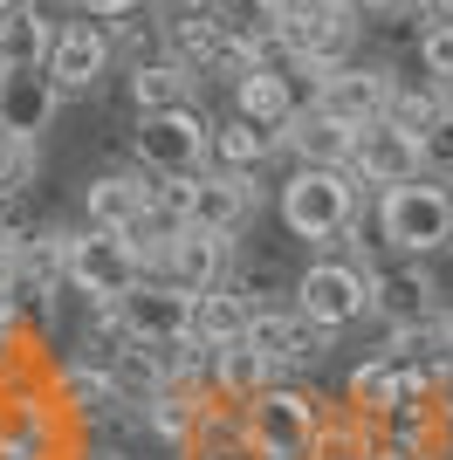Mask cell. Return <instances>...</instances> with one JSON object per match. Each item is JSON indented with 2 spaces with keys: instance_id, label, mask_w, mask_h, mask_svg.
Here are the masks:
<instances>
[{
  "instance_id": "cell-33",
  "label": "cell",
  "mask_w": 453,
  "mask_h": 460,
  "mask_svg": "<svg viewBox=\"0 0 453 460\" xmlns=\"http://www.w3.org/2000/svg\"><path fill=\"white\" fill-rule=\"evenodd\" d=\"M14 323H21V303L14 288H0V344H14Z\"/></svg>"
},
{
  "instance_id": "cell-27",
  "label": "cell",
  "mask_w": 453,
  "mask_h": 460,
  "mask_svg": "<svg viewBox=\"0 0 453 460\" xmlns=\"http://www.w3.org/2000/svg\"><path fill=\"white\" fill-rule=\"evenodd\" d=\"M371 454H378V433H371V420L343 412V420H323V433H316V454H309V460H371Z\"/></svg>"
},
{
  "instance_id": "cell-29",
  "label": "cell",
  "mask_w": 453,
  "mask_h": 460,
  "mask_svg": "<svg viewBox=\"0 0 453 460\" xmlns=\"http://www.w3.org/2000/svg\"><path fill=\"white\" fill-rule=\"evenodd\" d=\"M28 172H35V137H14V131H0V192H14Z\"/></svg>"
},
{
  "instance_id": "cell-35",
  "label": "cell",
  "mask_w": 453,
  "mask_h": 460,
  "mask_svg": "<svg viewBox=\"0 0 453 460\" xmlns=\"http://www.w3.org/2000/svg\"><path fill=\"white\" fill-rule=\"evenodd\" d=\"M413 0H358V14H405Z\"/></svg>"
},
{
  "instance_id": "cell-20",
  "label": "cell",
  "mask_w": 453,
  "mask_h": 460,
  "mask_svg": "<svg viewBox=\"0 0 453 460\" xmlns=\"http://www.w3.org/2000/svg\"><path fill=\"white\" fill-rule=\"evenodd\" d=\"M62 21H49L41 7H7L0 14V69H49Z\"/></svg>"
},
{
  "instance_id": "cell-8",
  "label": "cell",
  "mask_w": 453,
  "mask_h": 460,
  "mask_svg": "<svg viewBox=\"0 0 453 460\" xmlns=\"http://www.w3.org/2000/svg\"><path fill=\"white\" fill-rule=\"evenodd\" d=\"M351 172L364 179V186H405V179H426V145H419V131H405L398 117H378V124H364L358 145H351Z\"/></svg>"
},
{
  "instance_id": "cell-17",
  "label": "cell",
  "mask_w": 453,
  "mask_h": 460,
  "mask_svg": "<svg viewBox=\"0 0 453 460\" xmlns=\"http://www.w3.org/2000/svg\"><path fill=\"white\" fill-rule=\"evenodd\" d=\"M296 111H302V96H296L282 62H254V69L234 83V117H247V124H262V131H275V137L296 124Z\"/></svg>"
},
{
  "instance_id": "cell-1",
  "label": "cell",
  "mask_w": 453,
  "mask_h": 460,
  "mask_svg": "<svg viewBox=\"0 0 453 460\" xmlns=\"http://www.w3.org/2000/svg\"><path fill=\"white\" fill-rule=\"evenodd\" d=\"M358 186L364 179L351 172V165H296V172L282 179V192H275V213H282V227L296 234V241L330 248V241H343L351 220H358Z\"/></svg>"
},
{
  "instance_id": "cell-3",
  "label": "cell",
  "mask_w": 453,
  "mask_h": 460,
  "mask_svg": "<svg viewBox=\"0 0 453 460\" xmlns=\"http://www.w3.org/2000/svg\"><path fill=\"white\" fill-rule=\"evenodd\" d=\"M241 412V426H247V447L262 460H309L316 454V433H323V412L309 392H296V385H268V392H254L247 405H234Z\"/></svg>"
},
{
  "instance_id": "cell-39",
  "label": "cell",
  "mask_w": 453,
  "mask_h": 460,
  "mask_svg": "<svg viewBox=\"0 0 453 460\" xmlns=\"http://www.w3.org/2000/svg\"><path fill=\"white\" fill-rule=\"evenodd\" d=\"M7 7H35V0H0V14H7Z\"/></svg>"
},
{
  "instance_id": "cell-26",
  "label": "cell",
  "mask_w": 453,
  "mask_h": 460,
  "mask_svg": "<svg viewBox=\"0 0 453 460\" xmlns=\"http://www.w3.org/2000/svg\"><path fill=\"white\" fill-rule=\"evenodd\" d=\"M447 111H453V103H447V83H440V76H426V69H419V83L413 76H392V111H385V117H398L405 131L426 137Z\"/></svg>"
},
{
  "instance_id": "cell-15",
  "label": "cell",
  "mask_w": 453,
  "mask_h": 460,
  "mask_svg": "<svg viewBox=\"0 0 453 460\" xmlns=\"http://www.w3.org/2000/svg\"><path fill=\"white\" fill-rule=\"evenodd\" d=\"M440 309V288H433V275L419 269V261H398V269H378L371 275V316L385 330H413V323H426Z\"/></svg>"
},
{
  "instance_id": "cell-36",
  "label": "cell",
  "mask_w": 453,
  "mask_h": 460,
  "mask_svg": "<svg viewBox=\"0 0 453 460\" xmlns=\"http://www.w3.org/2000/svg\"><path fill=\"white\" fill-rule=\"evenodd\" d=\"M316 7H337V14H358V0H316Z\"/></svg>"
},
{
  "instance_id": "cell-5",
  "label": "cell",
  "mask_w": 453,
  "mask_h": 460,
  "mask_svg": "<svg viewBox=\"0 0 453 460\" xmlns=\"http://www.w3.org/2000/svg\"><path fill=\"white\" fill-rule=\"evenodd\" d=\"M138 165L151 179H200L213 165V124L192 103L138 117Z\"/></svg>"
},
{
  "instance_id": "cell-37",
  "label": "cell",
  "mask_w": 453,
  "mask_h": 460,
  "mask_svg": "<svg viewBox=\"0 0 453 460\" xmlns=\"http://www.w3.org/2000/svg\"><path fill=\"white\" fill-rule=\"evenodd\" d=\"M426 7H433V21H447V14H453V0H426Z\"/></svg>"
},
{
  "instance_id": "cell-28",
  "label": "cell",
  "mask_w": 453,
  "mask_h": 460,
  "mask_svg": "<svg viewBox=\"0 0 453 460\" xmlns=\"http://www.w3.org/2000/svg\"><path fill=\"white\" fill-rule=\"evenodd\" d=\"M419 69H426V76H440V83H453V14L419 28Z\"/></svg>"
},
{
  "instance_id": "cell-16",
  "label": "cell",
  "mask_w": 453,
  "mask_h": 460,
  "mask_svg": "<svg viewBox=\"0 0 453 460\" xmlns=\"http://www.w3.org/2000/svg\"><path fill=\"white\" fill-rule=\"evenodd\" d=\"M56 111H62V90L49 69H0V131L41 137Z\"/></svg>"
},
{
  "instance_id": "cell-9",
  "label": "cell",
  "mask_w": 453,
  "mask_h": 460,
  "mask_svg": "<svg viewBox=\"0 0 453 460\" xmlns=\"http://www.w3.org/2000/svg\"><path fill=\"white\" fill-rule=\"evenodd\" d=\"M117 323L131 344H186L192 337V296L172 288L165 275H145V282L117 303Z\"/></svg>"
},
{
  "instance_id": "cell-6",
  "label": "cell",
  "mask_w": 453,
  "mask_h": 460,
  "mask_svg": "<svg viewBox=\"0 0 453 460\" xmlns=\"http://www.w3.org/2000/svg\"><path fill=\"white\" fill-rule=\"evenodd\" d=\"M371 261H337V254H323V261H309L296 282V309L309 316V323L323 330H351L358 316H371Z\"/></svg>"
},
{
  "instance_id": "cell-31",
  "label": "cell",
  "mask_w": 453,
  "mask_h": 460,
  "mask_svg": "<svg viewBox=\"0 0 453 460\" xmlns=\"http://www.w3.org/2000/svg\"><path fill=\"white\" fill-rule=\"evenodd\" d=\"M14 275H21V234L7 227V220H0V288L14 282Z\"/></svg>"
},
{
  "instance_id": "cell-7",
  "label": "cell",
  "mask_w": 453,
  "mask_h": 460,
  "mask_svg": "<svg viewBox=\"0 0 453 460\" xmlns=\"http://www.w3.org/2000/svg\"><path fill=\"white\" fill-rule=\"evenodd\" d=\"M111 62H117V35H111V21H96V14L62 21L56 56H49V76H56V90H62V96H90L96 83L111 76Z\"/></svg>"
},
{
  "instance_id": "cell-40",
  "label": "cell",
  "mask_w": 453,
  "mask_h": 460,
  "mask_svg": "<svg viewBox=\"0 0 453 460\" xmlns=\"http://www.w3.org/2000/svg\"><path fill=\"white\" fill-rule=\"evenodd\" d=\"M0 220H7V192H0Z\"/></svg>"
},
{
  "instance_id": "cell-25",
  "label": "cell",
  "mask_w": 453,
  "mask_h": 460,
  "mask_svg": "<svg viewBox=\"0 0 453 460\" xmlns=\"http://www.w3.org/2000/svg\"><path fill=\"white\" fill-rule=\"evenodd\" d=\"M69 248H76L69 227L21 234V282H35V288H69Z\"/></svg>"
},
{
  "instance_id": "cell-2",
  "label": "cell",
  "mask_w": 453,
  "mask_h": 460,
  "mask_svg": "<svg viewBox=\"0 0 453 460\" xmlns=\"http://www.w3.org/2000/svg\"><path fill=\"white\" fill-rule=\"evenodd\" d=\"M378 234L385 248L405 254V261H426V254L453 248V192L440 179H405V186L378 192Z\"/></svg>"
},
{
  "instance_id": "cell-19",
  "label": "cell",
  "mask_w": 453,
  "mask_h": 460,
  "mask_svg": "<svg viewBox=\"0 0 453 460\" xmlns=\"http://www.w3.org/2000/svg\"><path fill=\"white\" fill-rule=\"evenodd\" d=\"M343 392H351V412H358V420L385 426V420L398 412V405H405L413 378H405V365H398L392 350H385V358H364V365L351 371V385H343Z\"/></svg>"
},
{
  "instance_id": "cell-14",
  "label": "cell",
  "mask_w": 453,
  "mask_h": 460,
  "mask_svg": "<svg viewBox=\"0 0 453 460\" xmlns=\"http://www.w3.org/2000/svg\"><path fill=\"white\" fill-rule=\"evenodd\" d=\"M151 199H158V179L138 165V172H103L83 186V220L103 234H131L138 220L151 213Z\"/></svg>"
},
{
  "instance_id": "cell-12",
  "label": "cell",
  "mask_w": 453,
  "mask_h": 460,
  "mask_svg": "<svg viewBox=\"0 0 453 460\" xmlns=\"http://www.w3.org/2000/svg\"><path fill=\"white\" fill-rule=\"evenodd\" d=\"M186 207H192V227H213V234H241L262 207V186L247 172H220L207 165L200 179H186Z\"/></svg>"
},
{
  "instance_id": "cell-22",
  "label": "cell",
  "mask_w": 453,
  "mask_h": 460,
  "mask_svg": "<svg viewBox=\"0 0 453 460\" xmlns=\"http://www.w3.org/2000/svg\"><path fill=\"white\" fill-rule=\"evenodd\" d=\"M247 330H254V303H247L241 288H207V296H192V344L226 350V344H241Z\"/></svg>"
},
{
  "instance_id": "cell-23",
  "label": "cell",
  "mask_w": 453,
  "mask_h": 460,
  "mask_svg": "<svg viewBox=\"0 0 453 460\" xmlns=\"http://www.w3.org/2000/svg\"><path fill=\"white\" fill-rule=\"evenodd\" d=\"M192 90H200V69H186L179 56H158V62H138V69H131V103H138V117L179 111V103H192Z\"/></svg>"
},
{
  "instance_id": "cell-32",
  "label": "cell",
  "mask_w": 453,
  "mask_h": 460,
  "mask_svg": "<svg viewBox=\"0 0 453 460\" xmlns=\"http://www.w3.org/2000/svg\"><path fill=\"white\" fill-rule=\"evenodd\" d=\"M83 14H96V21H117V14H138L145 0H76Z\"/></svg>"
},
{
  "instance_id": "cell-30",
  "label": "cell",
  "mask_w": 453,
  "mask_h": 460,
  "mask_svg": "<svg viewBox=\"0 0 453 460\" xmlns=\"http://www.w3.org/2000/svg\"><path fill=\"white\" fill-rule=\"evenodd\" d=\"M419 145H426V172H453V111L440 117V124L419 137Z\"/></svg>"
},
{
  "instance_id": "cell-38",
  "label": "cell",
  "mask_w": 453,
  "mask_h": 460,
  "mask_svg": "<svg viewBox=\"0 0 453 460\" xmlns=\"http://www.w3.org/2000/svg\"><path fill=\"white\" fill-rule=\"evenodd\" d=\"M76 460H124V454H111V447H96V454H76Z\"/></svg>"
},
{
  "instance_id": "cell-10",
  "label": "cell",
  "mask_w": 453,
  "mask_h": 460,
  "mask_svg": "<svg viewBox=\"0 0 453 460\" xmlns=\"http://www.w3.org/2000/svg\"><path fill=\"white\" fill-rule=\"evenodd\" d=\"M309 103L330 111L337 124H351V131H364V124H378V117L392 111V69H378V62H343V69H330V76L316 83Z\"/></svg>"
},
{
  "instance_id": "cell-24",
  "label": "cell",
  "mask_w": 453,
  "mask_h": 460,
  "mask_svg": "<svg viewBox=\"0 0 453 460\" xmlns=\"http://www.w3.org/2000/svg\"><path fill=\"white\" fill-rule=\"evenodd\" d=\"M275 152H282V137L262 131V124H247V117L213 124V165H220V172H247V179H254Z\"/></svg>"
},
{
  "instance_id": "cell-21",
  "label": "cell",
  "mask_w": 453,
  "mask_h": 460,
  "mask_svg": "<svg viewBox=\"0 0 453 460\" xmlns=\"http://www.w3.org/2000/svg\"><path fill=\"white\" fill-rule=\"evenodd\" d=\"M268 385H282V371H275L268 350L247 344V337L226 344V350H213V399L220 405H247L254 392H268Z\"/></svg>"
},
{
  "instance_id": "cell-18",
  "label": "cell",
  "mask_w": 453,
  "mask_h": 460,
  "mask_svg": "<svg viewBox=\"0 0 453 460\" xmlns=\"http://www.w3.org/2000/svg\"><path fill=\"white\" fill-rule=\"evenodd\" d=\"M351 145H358V131L337 124L330 111H316V103H302L296 124L282 131V152L296 158V165H351Z\"/></svg>"
},
{
  "instance_id": "cell-4",
  "label": "cell",
  "mask_w": 453,
  "mask_h": 460,
  "mask_svg": "<svg viewBox=\"0 0 453 460\" xmlns=\"http://www.w3.org/2000/svg\"><path fill=\"white\" fill-rule=\"evenodd\" d=\"M151 275V261L138 254L131 234H103V227H76V248H69V288L83 296L90 309H117L138 282Z\"/></svg>"
},
{
  "instance_id": "cell-13",
  "label": "cell",
  "mask_w": 453,
  "mask_h": 460,
  "mask_svg": "<svg viewBox=\"0 0 453 460\" xmlns=\"http://www.w3.org/2000/svg\"><path fill=\"white\" fill-rule=\"evenodd\" d=\"M330 337H337V330L309 323L296 303H289V309H254V330H247V344L268 350V358H275V371H302V365H316L323 350H330Z\"/></svg>"
},
{
  "instance_id": "cell-11",
  "label": "cell",
  "mask_w": 453,
  "mask_h": 460,
  "mask_svg": "<svg viewBox=\"0 0 453 460\" xmlns=\"http://www.w3.org/2000/svg\"><path fill=\"white\" fill-rule=\"evenodd\" d=\"M226 269H234V234L186 227V234L165 248V261H158L151 275H165V282L186 288V296H207V288H226Z\"/></svg>"
},
{
  "instance_id": "cell-34",
  "label": "cell",
  "mask_w": 453,
  "mask_h": 460,
  "mask_svg": "<svg viewBox=\"0 0 453 460\" xmlns=\"http://www.w3.org/2000/svg\"><path fill=\"white\" fill-rule=\"evenodd\" d=\"M371 460H426V454H419V447H398V440H378Z\"/></svg>"
}]
</instances>
